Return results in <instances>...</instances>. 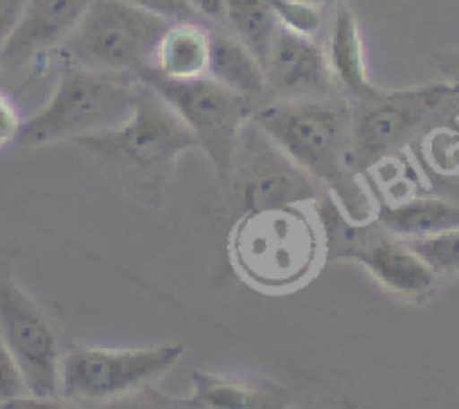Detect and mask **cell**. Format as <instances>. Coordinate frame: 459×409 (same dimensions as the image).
Returning <instances> with one entry per match:
<instances>
[{
    "mask_svg": "<svg viewBox=\"0 0 459 409\" xmlns=\"http://www.w3.org/2000/svg\"><path fill=\"white\" fill-rule=\"evenodd\" d=\"M350 261H359L383 288L408 299L426 297L437 284V275L408 241L383 230L374 218Z\"/></svg>",
    "mask_w": 459,
    "mask_h": 409,
    "instance_id": "obj_12",
    "label": "cell"
},
{
    "mask_svg": "<svg viewBox=\"0 0 459 409\" xmlns=\"http://www.w3.org/2000/svg\"><path fill=\"white\" fill-rule=\"evenodd\" d=\"M95 0H25L12 28L0 65L19 68L25 61L61 46Z\"/></svg>",
    "mask_w": 459,
    "mask_h": 409,
    "instance_id": "obj_13",
    "label": "cell"
},
{
    "mask_svg": "<svg viewBox=\"0 0 459 409\" xmlns=\"http://www.w3.org/2000/svg\"><path fill=\"white\" fill-rule=\"evenodd\" d=\"M185 345L143 346V349H101L74 346L61 355L59 391L70 403L104 405L152 387L153 380L180 362Z\"/></svg>",
    "mask_w": 459,
    "mask_h": 409,
    "instance_id": "obj_6",
    "label": "cell"
},
{
    "mask_svg": "<svg viewBox=\"0 0 459 409\" xmlns=\"http://www.w3.org/2000/svg\"><path fill=\"white\" fill-rule=\"evenodd\" d=\"M325 52L331 79L340 92L351 99H368L383 90L369 79L359 19L344 3L335 7Z\"/></svg>",
    "mask_w": 459,
    "mask_h": 409,
    "instance_id": "obj_14",
    "label": "cell"
},
{
    "mask_svg": "<svg viewBox=\"0 0 459 409\" xmlns=\"http://www.w3.org/2000/svg\"><path fill=\"white\" fill-rule=\"evenodd\" d=\"M307 3H311V5H317V7H326L329 3H333V0H307Z\"/></svg>",
    "mask_w": 459,
    "mask_h": 409,
    "instance_id": "obj_29",
    "label": "cell"
},
{
    "mask_svg": "<svg viewBox=\"0 0 459 409\" xmlns=\"http://www.w3.org/2000/svg\"><path fill=\"white\" fill-rule=\"evenodd\" d=\"M169 25V21L126 0H95L61 43V52L65 65L138 77L152 68L158 43Z\"/></svg>",
    "mask_w": 459,
    "mask_h": 409,
    "instance_id": "obj_4",
    "label": "cell"
},
{
    "mask_svg": "<svg viewBox=\"0 0 459 409\" xmlns=\"http://www.w3.org/2000/svg\"><path fill=\"white\" fill-rule=\"evenodd\" d=\"M194 409H293L289 391L271 380H237L207 371L192 373L187 398Z\"/></svg>",
    "mask_w": 459,
    "mask_h": 409,
    "instance_id": "obj_15",
    "label": "cell"
},
{
    "mask_svg": "<svg viewBox=\"0 0 459 409\" xmlns=\"http://www.w3.org/2000/svg\"><path fill=\"white\" fill-rule=\"evenodd\" d=\"M277 21L289 32L299 37L316 38L325 25V7H317L307 0H271Z\"/></svg>",
    "mask_w": 459,
    "mask_h": 409,
    "instance_id": "obj_21",
    "label": "cell"
},
{
    "mask_svg": "<svg viewBox=\"0 0 459 409\" xmlns=\"http://www.w3.org/2000/svg\"><path fill=\"white\" fill-rule=\"evenodd\" d=\"M408 243L435 270L437 277H459V227L430 236V239L408 241Z\"/></svg>",
    "mask_w": 459,
    "mask_h": 409,
    "instance_id": "obj_20",
    "label": "cell"
},
{
    "mask_svg": "<svg viewBox=\"0 0 459 409\" xmlns=\"http://www.w3.org/2000/svg\"><path fill=\"white\" fill-rule=\"evenodd\" d=\"M21 126H23V120H21L16 104L0 92V149L19 140Z\"/></svg>",
    "mask_w": 459,
    "mask_h": 409,
    "instance_id": "obj_25",
    "label": "cell"
},
{
    "mask_svg": "<svg viewBox=\"0 0 459 409\" xmlns=\"http://www.w3.org/2000/svg\"><path fill=\"white\" fill-rule=\"evenodd\" d=\"M126 3H134V5L143 7V10L169 21V23L196 19V12L189 5V0H126Z\"/></svg>",
    "mask_w": 459,
    "mask_h": 409,
    "instance_id": "obj_24",
    "label": "cell"
},
{
    "mask_svg": "<svg viewBox=\"0 0 459 409\" xmlns=\"http://www.w3.org/2000/svg\"><path fill=\"white\" fill-rule=\"evenodd\" d=\"M140 81L152 86L160 97L169 101L174 111L196 138L198 149L207 153L216 174L230 175L235 171L237 151L246 126L253 124L257 104L241 97L230 88L221 86L210 77L174 81L143 70Z\"/></svg>",
    "mask_w": 459,
    "mask_h": 409,
    "instance_id": "obj_5",
    "label": "cell"
},
{
    "mask_svg": "<svg viewBox=\"0 0 459 409\" xmlns=\"http://www.w3.org/2000/svg\"><path fill=\"white\" fill-rule=\"evenodd\" d=\"M138 77L65 65L50 99L23 122L16 142L25 147L91 138L125 124L135 108Z\"/></svg>",
    "mask_w": 459,
    "mask_h": 409,
    "instance_id": "obj_3",
    "label": "cell"
},
{
    "mask_svg": "<svg viewBox=\"0 0 459 409\" xmlns=\"http://www.w3.org/2000/svg\"><path fill=\"white\" fill-rule=\"evenodd\" d=\"M0 336L19 364L28 394L56 398L61 351L55 328L34 299L5 275H0Z\"/></svg>",
    "mask_w": 459,
    "mask_h": 409,
    "instance_id": "obj_9",
    "label": "cell"
},
{
    "mask_svg": "<svg viewBox=\"0 0 459 409\" xmlns=\"http://www.w3.org/2000/svg\"><path fill=\"white\" fill-rule=\"evenodd\" d=\"M88 151L143 171L167 169L183 153L198 149L196 138L165 97L140 81L138 99L129 120L106 133L77 140Z\"/></svg>",
    "mask_w": 459,
    "mask_h": 409,
    "instance_id": "obj_7",
    "label": "cell"
},
{
    "mask_svg": "<svg viewBox=\"0 0 459 409\" xmlns=\"http://www.w3.org/2000/svg\"><path fill=\"white\" fill-rule=\"evenodd\" d=\"M253 122L290 162L329 189V196L351 221L377 218L356 171L354 107L350 101L338 95L262 101Z\"/></svg>",
    "mask_w": 459,
    "mask_h": 409,
    "instance_id": "obj_1",
    "label": "cell"
},
{
    "mask_svg": "<svg viewBox=\"0 0 459 409\" xmlns=\"http://www.w3.org/2000/svg\"><path fill=\"white\" fill-rule=\"evenodd\" d=\"M377 221L403 241L430 239L459 227V202L446 198H410L394 205L381 202Z\"/></svg>",
    "mask_w": 459,
    "mask_h": 409,
    "instance_id": "obj_17",
    "label": "cell"
},
{
    "mask_svg": "<svg viewBox=\"0 0 459 409\" xmlns=\"http://www.w3.org/2000/svg\"><path fill=\"white\" fill-rule=\"evenodd\" d=\"M237 270L259 290L286 293L302 285L325 257L322 227L307 205L244 214L230 236Z\"/></svg>",
    "mask_w": 459,
    "mask_h": 409,
    "instance_id": "obj_2",
    "label": "cell"
},
{
    "mask_svg": "<svg viewBox=\"0 0 459 409\" xmlns=\"http://www.w3.org/2000/svg\"><path fill=\"white\" fill-rule=\"evenodd\" d=\"M207 77L237 95L248 97L255 104H259L268 92L266 70L262 61L239 38L230 34H212Z\"/></svg>",
    "mask_w": 459,
    "mask_h": 409,
    "instance_id": "obj_18",
    "label": "cell"
},
{
    "mask_svg": "<svg viewBox=\"0 0 459 409\" xmlns=\"http://www.w3.org/2000/svg\"><path fill=\"white\" fill-rule=\"evenodd\" d=\"M189 5L194 7V12L205 19H223L225 16V0H189Z\"/></svg>",
    "mask_w": 459,
    "mask_h": 409,
    "instance_id": "obj_28",
    "label": "cell"
},
{
    "mask_svg": "<svg viewBox=\"0 0 459 409\" xmlns=\"http://www.w3.org/2000/svg\"><path fill=\"white\" fill-rule=\"evenodd\" d=\"M21 396H28V387H25L14 355L10 354L5 340L0 336V405L21 398Z\"/></svg>",
    "mask_w": 459,
    "mask_h": 409,
    "instance_id": "obj_23",
    "label": "cell"
},
{
    "mask_svg": "<svg viewBox=\"0 0 459 409\" xmlns=\"http://www.w3.org/2000/svg\"><path fill=\"white\" fill-rule=\"evenodd\" d=\"M212 32H207L196 21L171 23L162 34L153 55L152 68L156 74L174 81L207 77L210 68Z\"/></svg>",
    "mask_w": 459,
    "mask_h": 409,
    "instance_id": "obj_16",
    "label": "cell"
},
{
    "mask_svg": "<svg viewBox=\"0 0 459 409\" xmlns=\"http://www.w3.org/2000/svg\"><path fill=\"white\" fill-rule=\"evenodd\" d=\"M225 19L235 37L266 64L273 41L280 32V21L271 7V0H225Z\"/></svg>",
    "mask_w": 459,
    "mask_h": 409,
    "instance_id": "obj_19",
    "label": "cell"
},
{
    "mask_svg": "<svg viewBox=\"0 0 459 409\" xmlns=\"http://www.w3.org/2000/svg\"><path fill=\"white\" fill-rule=\"evenodd\" d=\"M264 70H266L268 92L275 99L333 97L338 90L331 79L325 47L316 38L299 37L281 25Z\"/></svg>",
    "mask_w": 459,
    "mask_h": 409,
    "instance_id": "obj_11",
    "label": "cell"
},
{
    "mask_svg": "<svg viewBox=\"0 0 459 409\" xmlns=\"http://www.w3.org/2000/svg\"><path fill=\"white\" fill-rule=\"evenodd\" d=\"M91 409H194L187 400H176L171 396L162 394V391L153 389V387H144V389L135 391V394L125 396L113 403L95 405Z\"/></svg>",
    "mask_w": 459,
    "mask_h": 409,
    "instance_id": "obj_22",
    "label": "cell"
},
{
    "mask_svg": "<svg viewBox=\"0 0 459 409\" xmlns=\"http://www.w3.org/2000/svg\"><path fill=\"white\" fill-rule=\"evenodd\" d=\"M0 409H77L73 405H65L56 398H39V396H21V398L3 403Z\"/></svg>",
    "mask_w": 459,
    "mask_h": 409,
    "instance_id": "obj_27",
    "label": "cell"
},
{
    "mask_svg": "<svg viewBox=\"0 0 459 409\" xmlns=\"http://www.w3.org/2000/svg\"><path fill=\"white\" fill-rule=\"evenodd\" d=\"M255 124V122H253ZM257 126V124H255ZM246 126L237 151L235 171L239 174V202L244 214L313 205L320 198L316 180L290 162L262 129Z\"/></svg>",
    "mask_w": 459,
    "mask_h": 409,
    "instance_id": "obj_10",
    "label": "cell"
},
{
    "mask_svg": "<svg viewBox=\"0 0 459 409\" xmlns=\"http://www.w3.org/2000/svg\"><path fill=\"white\" fill-rule=\"evenodd\" d=\"M459 97V83H430L410 90H381L356 99L354 153L356 166H369L401 149L450 99Z\"/></svg>",
    "mask_w": 459,
    "mask_h": 409,
    "instance_id": "obj_8",
    "label": "cell"
},
{
    "mask_svg": "<svg viewBox=\"0 0 459 409\" xmlns=\"http://www.w3.org/2000/svg\"><path fill=\"white\" fill-rule=\"evenodd\" d=\"M23 3L25 0H3L0 3V55L5 50V43L10 38L21 10H23Z\"/></svg>",
    "mask_w": 459,
    "mask_h": 409,
    "instance_id": "obj_26",
    "label": "cell"
}]
</instances>
